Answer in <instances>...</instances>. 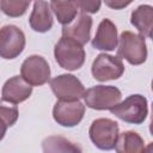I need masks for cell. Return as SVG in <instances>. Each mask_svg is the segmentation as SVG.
I'll use <instances>...</instances> for the list:
<instances>
[{
	"instance_id": "cell-1",
	"label": "cell",
	"mask_w": 153,
	"mask_h": 153,
	"mask_svg": "<svg viewBox=\"0 0 153 153\" xmlns=\"http://www.w3.org/2000/svg\"><path fill=\"white\" fill-rule=\"evenodd\" d=\"M54 56L57 65L67 71H76L85 62V50L82 44L73 38L62 36L55 44Z\"/></svg>"
},
{
	"instance_id": "cell-2",
	"label": "cell",
	"mask_w": 153,
	"mask_h": 153,
	"mask_svg": "<svg viewBox=\"0 0 153 153\" xmlns=\"http://www.w3.org/2000/svg\"><path fill=\"white\" fill-rule=\"evenodd\" d=\"M117 55L133 66L142 65L147 60V45L145 36L131 31H123L118 38Z\"/></svg>"
},
{
	"instance_id": "cell-3",
	"label": "cell",
	"mask_w": 153,
	"mask_h": 153,
	"mask_svg": "<svg viewBox=\"0 0 153 153\" xmlns=\"http://www.w3.org/2000/svg\"><path fill=\"white\" fill-rule=\"evenodd\" d=\"M110 111L126 123L141 124L148 115V103L146 97L141 94H131L110 109Z\"/></svg>"
},
{
	"instance_id": "cell-4",
	"label": "cell",
	"mask_w": 153,
	"mask_h": 153,
	"mask_svg": "<svg viewBox=\"0 0 153 153\" xmlns=\"http://www.w3.org/2000/svg\"><path fill=\"white\" fill-rule=\"evenodd\" d=\"M118 123L110 118H97L88 129L92 143L102 151H111L115 148L118 135Z\"/></svg>"
},
{
	"instance_id": "cell-5",
	"label": "cell",
	"mask_w": 153,
	"mask_h": 153,
	"mask_svg": "<svg viewBox=\"0 0 153 153\" xmlns=\"http://www.w3.org/2000/svg\"><path fill=\"white\" fill-rule=\"evenodd\" d=\"M122 93L116 86L96 85L85 91V105L93 110H110L121 102Z\"/></svg>"
},
{
	"instance_id": "cell-6",
	"label": "cell",
	"mask_w": 153,
	"mask_h": 153,
	"mask_svg": "<svg viewBox=\"0 0 153 153\" xmlns=\"http://www.w3.org/2000/svg\"><path fill=\"white\" fill-rule=\"evenodd\" d=\"M50 88L59 100H80L84 98L85 87L73 74H60L50 80Z\"/></svg>"
},
{
	"instance_id": "cell-7",
	"label": "cell",
	"mask_w": 153,
	"mask_h": 153,
	"mask_svg": "<svg viewBox=\"0 0 153 153\" xmlns=\"http://www.w3.org/2000/svg\"><path fill=\"white\" fill-rule=\"evenodd\" d=\"M92 75L96 80L103 82L116 80L124 73V65L120 56H112L105 53L97 55L91 67Z\"/></svg>"
},
{
	"instance_id": "cell-8",
	"label": "cell",
	"mask_w": 153,
	"mask_h": 153,
	"mask_svg": "<svg viewBox=\"0 0 153 153\" xmlns=\"http://www.w3.org/2000/svg\"><path fill=\"white\" fill-rule=\"evenodd\" d=\"M25 35L16 25H5L0 30V55L5 60L18 57L25 48Z\"/></svg>"
},
{
	"instance_id": "cell-9",
	"label": "cell",
	"mask_w": 153,
	"mask_h": 153,
	"mask_svg": "<svg viewBox=\"0 0 153 153\" xmlns=\"http://www.w3.org/2000/svg\"><path fill=\"white\" fill-rule=\"evenodd\" d=\"M20 75L32 86H42L50 79V67L41 55H30L20 67Z\"/></svg>"
},
{
	"instance_id": "cell-10",
	"label": "cell",
	"mask_w": 153,
	"mask_h": 153,
	"mask_svg": "<svg viewBox=\"0 0 153 153\" xmlns=\"http://www.w3.org/2000/svg\"><path fill=\"white\" fill-rule=\"evenodd\" d=\"M85 115V105L80 100H57L53 108L55 122L62 127L72 128L78 126Z\"/></svg>"
},
{
	"instance_id": "cell-11",
	"label": "cell",
	"mask_w": 153,
	"mask_h": 153,
	"mask_svg": "<svg viewBox=\"0 0 153 153\" xmlns=\"http://www.w3.org/2000/svg\"><path fill=\"white\" fill-rule=\"evenodd\" d=\"M32 93V85H30L22 75H14L6 80L2 86L1 102L11 104H19L26 100Z\"/></svg>"
},
{
	"instance_id": "cell-12",
	"label": "cell",
	"mask_w": 153,
	"mask_h": 153,
	"mask_svg": "<svg viewBox=\"0 0 153 153\" xmlns=\"http://www.w3.org/2000/svg\"><path fill=\"white\" fill-rule=\"evenodd\" d=\"M118 37L116 25L108 18L103 19L96 31L94 37L92 38V47L98 50L112 51L117 48Z\"/></svg>"
},
{
	"instance_id": "cell-13",
	"label": "cell",
	"mask_w": 153,
	"mask_h": 153,
	"mask_svg": "<svg viewBox=\"0 0 153 153\" xmlns=\"http://www.w3.org/2000/svg\"><path fill=\"white\" fill-rule=\"evenodd\" d=\"M92 18L87 13H80L72 23L63 25L62 36L75 39L82 45L86 44L91 38Z\"/></svg>"
},
{
	"instance_id": "cell-14",
	"label": "cell",
	"mask_w": 153,
	"mask_h": 153,
	"mask_svg": "<svg viewBox=\"0 0 153 153\" xmlns=\"http://www.w3.org/2000/svg\"><path fill=\"white\" fill-rule=\"evenodd\" d=\"M53 22L54 20L50 5L45 0H36L29 18V24L31 29L36 32L43 33L51 29Z\"/></svg>"
},
{
	"instance_id": "cell-15",
	"label": "cell",
	"mask_w": 153,
	"mask_h": 153,
	"mask_svg": "<svg viewBox=\"0 0 153 153\" xmlns=\"http://www.w3.org/2000/svg\"><path fill=\"white\" fill-rule=\"evenodd\" d=\"M131 25L145 37H153V6L140 5L130 14Z\"/></svg>"
},
{
	"instance_id": "cell-16",
	"label": "cell",
	"mask_w": 153,
	"mask_h": 153,
	"mask_svg": "<svg viewBox=\"0 0 153 153\" xmlns=\"http://www.w3.org/2000/svg\"><path fill=\"white\" fill-rule=\"evenodd\" d=\"M50 8L62 25L72 23L79 11L76 0H50Z\"/></svg>"
},
{
	"instance_id": "cell-17",
	"label": "cell",
	"mask_w": 153,
	"mask_h": 153,
	"mask_svg": "<svg viewBox=\"0 0 153 153\" xmlns=\"http://www.w3.org/2000/svg\"><path fill=\"white\" fill-rule=\"evenodd\" d=\"M115 149L117 153H139L145 151V142L136 131L127 130L118 135Z\"/></svg>"
},
{
	"instance_id": "cell-18",
	"label": "cell",
	"mask_w": 153,
	"mask_h": 153,
	"mask_svg": "<svg viewBox=\"0 0 153 153\" xmlns=\"http://www.w3.org/2000/svg\"><path fill=\"white\" fill-rule=\"evenodd\" d=\"M44 152H80L81 149L74 146L69 140L61 136H49L43 140Z\"/></svg>"
},
{
	"instance_id": "cell-19",
	"label": "cell",
	"mask_w": 153,
	"mask_h": 153,
	"mask_svg": "<svg viewBox=\"0 0 153 153\" xmlns=\"http://www.w3.org/2000/svg\"><path fill=\"white\" fill-rule=\"evenodd\" d=\"M30 1L31 0H0L1 11L7 17L18 18L26 12Z\"/></svg>"
},
{
	"instance_id": "cell-20",
	"label": "cell",
	"mask_w": 153,
	"mask_h": 153,
	"mask_svg": "<svg viewBox=\"0 0 153 153\" xmlns=\"http://www.w3.org/2000/svg\"><path fill=\"white\" fill-rule=\"evenodd\" d=\"M18 109L16 106L13 108H7L5 105L0 106V116H1V122H2V135L1 139L4 137V135L6 134V130L8 127H12L16 121L18 120Z\"/></svg>"
},
{
	"instance_id": "cell-21",
	"label": "cell",
	"mask_w": 153,
	"mask_h": 153,
	"mask_svg": "<svg viewBox=\"0 0 153 153\" xmlns=\"http://www.w3.org/2000/svg\"><path fill=\"white\" fill-rule=\"evenodd\" d=\"M78 7L82 13H97L100 10L102 0H76Z\"/></svg>"
},
{
	"instance_id": "cell-22",
	"label": "cell",
	"mask_w": 153,
	"mask_h": 153,
	"mask_svg": "<svg viewBox=\"0 0 153 153\" xmlns=\"http://www.w3.org/2000/svg\"><path fill=\"white\" fill-rule=\"evenodd\" d=\"M134 0H104L105 5L112 10H123Z\"/></svg>"
},
{
	"instance_id": "cell-23",
	"label": "cell",
	"mask_w": 153,
	"mask_h": 153,
	"mask_svg": "<svg viewBox=\"0 0 153 153\" xmlns=\"http://www.w3.org/2000/svg\"><path fill=\"white\" fill-rule=\"evenodd\" d=\"M149 133L153 136V103H152V118H151V123H149Z\"/></svg>"
},
{
	"instance_id": "cell-24",
	"label": "cell",
	"mask_w": 153,
	"mask_h": 153,
	"mask_svg": "<svg viewBox=\"0 0 153 153\" xmlns=\"http://www.w3.org/2000/svg\"><path fill=\"white\" fill-rule=\"evenodd\" d=\"M145 151H146V152H153V142L148 143V146L145 148Z\"/></svg>"
},
{
	"instance_id": "cell-25",
	"label": "cell",
	"mask_w": 153,
	"mask_h": 153,
	"mask_svg": "<svg viewBox=\"0 0 153 153\" xmlns=\"http://www.w3.org/2000/svg\"><path fill=\"white\" fill-rule=\"evenodd\" d=\"M151 87H152V91H153V80H152V86Z\"/></svg>"
},
{
	"instance_id": "cell-26",
	"label": "cell",
	"mask_w": 153,
	"mask_h": 153,
	"mask_svg": "<svg viewBox=\"0 0 153 153\" xmlns=\"http://www.w3.org/2000/svg\"><path fill=\"white\" fill-rule=\"evenodd\" d=\"M152 39H153V37H152Z\"/></svg>"
}]
</instances>
